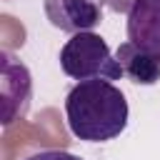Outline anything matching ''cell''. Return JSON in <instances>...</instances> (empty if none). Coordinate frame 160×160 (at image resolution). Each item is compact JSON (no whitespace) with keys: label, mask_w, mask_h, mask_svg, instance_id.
<instances>
[{"label":"cell","mask_w":160,"mask_h":160,"mask_svg":"<svg viewBox=\"0 0 160 160\" xmlns=\"http://www.w3.org/2000/svg\"><path fill=\"white\" fill-rule=\"evenodd\" d=\"M45 18L62 32H90L102 20L100 0H42Z\"/></svg>","instance_id":"cell-4"},{"label":"cell","mask_w":160,"mask_h":160,"mask_svg":"<svg viewBox=\"0 0 160 160\" xmlns=\"http://www.w3.org/2000/svg\"><path fill=\"white\" fill-rule=\"evenodd\" d=\"M60 68L68 78L82 80H120L125 78L118 58L98 32H75L60 50Z\"/></svg>","instance_id":"cell-2"},{"label":"cell","mask_w":160,"mask_h":160,"mask_svg":"<svg viewBox=\"0 0 160 160\" xmlns=\"http://www.w3.org/2000/svg\"><path fill=\"white\" fill-rule=\"evenodd\" d=\"M22 160H82V158H78L68 150H40V152H32Z\"/></svg>","instance_id":"cell-7"},{"label":"cell","mask_w":160,"mask_h":160,"mask_svg":"<svg viewBox=\"0 0 160 160\" xmlns=\"http://www.w3.org/2000/svg\"><path fill=\"white\" fill-rule=\"evenodd\" d=\"M115 58L125 72V78L135 85H155L160 80V62L148 55L145 50H140L138 45H132L130 40L128 42H120L118 50H115Z\"/></svg>","instance_id":"cell-6"},{"label":"cell","mask_w":160,"mask_h":160,"mask_svg":"<svg viewBox=\"0 0 160 160\" xmlns=\"http://www.w3.org/2000/svg\"><path fill=\"white\" fill-rule=\"evenodd\" d=\"M68 128L85 142H108L128 128V100L110 80H82L65 98Z\"/></svg>","instance_id":"cell-1"},{"label":"cell","mask_w":160,"mask_h":160,"mask_svg":"<svg viewBox=\"0 0 160 160\" xmlns=\"http://www.w3.org/2000/svg\"><path fill=\"white\" fill-rule=\"evenodd\" d=\"M128 40L160 62V0H135L128 12Z\"/></svg>","instance_id":"cell-5"},{"label":"cell","mask_w":160,"mask_h":160,"mask_svg":"<svg viewBox=\"0 0 160 160\" xmlns=\"http://www.w3.org/2000/svg\"><path fill=\"white\" fill-rule=\"evenodd\" d=\"M0 68H2V80H0L2 125H12L30 110L32 78H30V70L8 50L0 52Z\"/></svg>","instance_id":"cell-3"}]
</instances>
